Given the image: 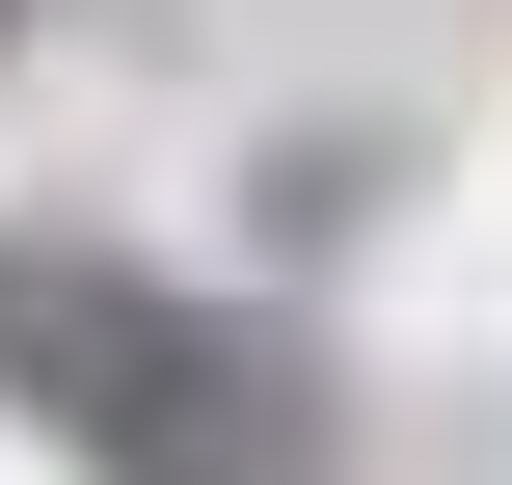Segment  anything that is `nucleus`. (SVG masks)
I'll list each match as a JSON object with an SVG mask.
<instances>
[{
    "mask_svg": "<svg viewBox=\"0 0 512 485\" xmlns=\"http://www.w3.org/2000/svg\"><path fill=\"white\" fill-rule=\"evenodd\" d=\"M0 405L81 485H324V378L243 297H162L135 243H0Z\"/></svg>",
    "mask_w": 512,
    "mask_h": 485,
    "instance_id": "1",
    "label": "nucleus"
}]
</instances>
